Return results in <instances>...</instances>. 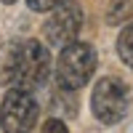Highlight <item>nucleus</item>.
<instances>
[{"mask_svg": "<svg viewBox=\"0 0 133 133\" xmlns=\"http://www.w3.org/2000/svg\"><path fill=\"white\" fill-rule=\"evenodd\" d=\"M96 69V51L91 43H69L64 45L56 61V83L61 91L83 88Z\"/></svg>", "mask_w": 133, "mask_h": 133, "instance_id": "f257e3e1", "label": "nucleus"}, {"mask_svg": "<svg viewBox=\"0 0 133 133\" xmlns=\"http://www.w3.org/2000/svg\"><path fill=\"white\" fill-rule=\"evenodd\" d=\"M91 109L96 120H101L104 125H115L125 117L128 112V85L120 77H104L98 80L91 96Z\"/></svg>", "mask_w": 133, "mask_h": 133, "instance_id": "f03ea898", "label": "nucleus"}, {"mask_svg": "<svg viewBox=\"0 0 133 133\" xmlns=\"http://www.w3.org/2000/svg\"><path fill=\"white\" fill-rule=\"evenodd\" d=\"M51 75V53L40 40H27L21 45V56H19V66L14 75V83L21 91H35V88L45 85Z\"/></svg>", "mask_w": 133, "mask_h": 133, "instance_id": "7ed1b4c3", "label": "nucleus"}, {"mask_svg": "<svg viewBox=\"0 0 133 133\" xmlns=\"http://www.w3.org/2000/svg\"><path fill=\"white\" fill-rule=\"evenodd\" d=\"M37 123V101L29 91L14 88L0 104V128L5 133H29Z\"/></svg>", "mask_w": 133, "mask_h": 133, "instance_id": "20e7f679", "label": "nucleus"}, {"mask_svg": "<svg viewBox=\"0 0 133 133\" xmlns=\"http://www.w3.org/2000/svg\"><path fill=\"white\" fill-rule=\"evenodd\" d=\"M80 27H83V8L72 0H61L59 5L51 8V16L43 27V32H45V40L51 45L64 48L77 40Z\"/></svg>", "mask_w": 133, "mask_h": 133, "instance_id": "39448f33", "label": "nucleus"}, {"mask_svg": "<svg viewBox=\"0 0 133 133\" xmlns=\"http://www.w3.org/2000/svg\"><path fill=\"white\" fill-rule=\"evenodd\" d=\"M19 56H21V45L16 40H8L0 45V85L14 83L16 66H19Z\"/></svg>", "mask_w": 133, "mask_h": 133, "instance_id": "423d86ee", "label": "nucleus"}, {"mask_svg": "<svg viewBox=\"0 0 133 133\" xmlns=\"http://www.w3.org/2000/svg\"><path fill=\"white\" fill-rule=\"evenodd\" d=\"M133 16V0H112V5H109L107 11V24H123V21H128Z\"/></svg>", "mask_w": 133, "mask_h": 133, "instance_id": "0eeeda50", "label": "nucleus"}, {"mask_svg": "<svg viewBox=\"0 0 133 133\" xmlns=\"http://www.w3.org/2000/svg\"><path fill=\"white\" fill-rule=\"evenodd\" d=\"M117 53L128 66H133V24H128L117 37Z\"/></svg>", "mask_w": 133, "mask_h": 133, "instance_id": "6e6552de", "label": "nucleus"}, {"mask_svg": "<svg viewBox=\"0 0 133 133\" xmlns=\"http://www.w3.org/2000/svg\"><path fill=\"white\" fill-rule=\"evenodd\" d=\"M43 133H69V128H66L59 117H51V120H45V125H43Z\"/></svg>", "mask_w": 133, "mask_h": 133, "instance_id": "1a4fd4ad", "label": "nucleus"}, {"mask_svg": "<svg viewBox=\"0 0 133 133\" xmlns=\"http://www.w3.org/2000/svg\"><path fill=\"white\" fill-rule=\"evenodd\" d=\"M61 0H27V5H29V11H51L53 5H59Z\"/></svg>", "mask_w": 133, "mask_h": 133, "instance_id": "9d476101", "label": "nucleus"}, {"mask_svg": "<svg viewBox=\"0 0 133 133\" xmlns=\"http://www.w3.org/2000/svg\"><path fill=\"white\" fill-rule=\"evenodd\" d=\"M3 3H16V0H3Z\"/></svg>", "mask_w": 133, "mask_h": 133, "instance_id": "9b49d317", "label": "nucleus"}]
</instances>
